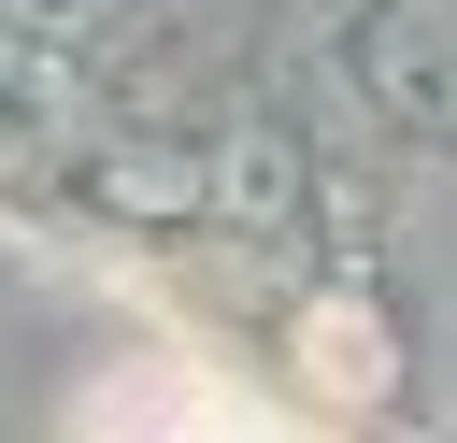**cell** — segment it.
<instances>
[{
	"instance_id": "6da1fadb",
	"label": "cell",
	"mask_w": 457,
	"mask_h": 443,
	"mask_svg": "<svg viewBox=\"0 0 457 443\" xmlns=\"http://www.w3.org/2000/svg\"><path fill=\"white\" fill-rule=\"evenodd\" d=\"M357 86L386 100V129H457V0H386L357 29Z\"/></svg>"
},
{
	"instance_id": "7a4b0ae2",
	"label": "cell",
	"mask_w": 457,
	"mask_h": 443,
	"mask_svg": "<svg viewBox=\"0 0 457 443\" xmlns=\"http://www.w3.org/2000/svg\"><path fill=\"white\" fill-rule=\"evenodd\" d=\"M200 214L243 229V243H286V229H300V143H286V129H228V143L200 157Z\"/></svg>"
},
{
	"instance_id": "3957f363",
	"label": "cell",
	"mask_w": 457,
	"mask_h": 443,
	"mask_svg": "<svg viewBox=\"0 0 457 443\" xmlns=\"http://www.w3.org/2000/svg\"><path fill=\"white\" fill-rule=\"evenodd\" d=\"M300 372L343 386V400H386V386H400V357H386V329H371L357 300H314V314H300Z\"/></svg>"
},
{
	"instance_id": "277c9868",
	"label": "cell",
	"mask_w": 457,
	"mask_h": 443,
	"mask_svg": "<svg viewBox=\"0 0 457 443\" xmlns=\"http://www.w3.org/2000/svg\"><path fill=\"white\" fill-rule=\"evenodd\" d=\"M100 200H114V214H200V171L129 143V157H100Z\"/></svg>"
},
{
	"instance_id": "5b68a950",
	"label": "cell",
	"mask_w": 457,
	"mask_h": 443,
	"mask_svg": "<svg viewBox=\"0 0 457 443\" xmlns=\"http://www.w3.org/2000/svg\"><path fill=\"white\" fill-rule=\"evenodd\" d=\"M0 14H14L29 43H86V29H100V0H0Z\"/></svg>"
}]
</instances>
